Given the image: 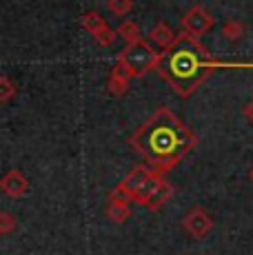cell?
I'll use <instances>...</instances> for the list:
<instances>
[{"label":"cell","mask_w":253,"mask_h":255,"mask_svg":"<svg viewBox=\"0 0 253 255\" xmlns=\"http://www.w3.org/2000/svg\"><path fill=\"white\" fill-rule=\"evenodd\" d=\"M149 45H151L155 51H169V49L176 45V36H173L171 27H169L167 22H158L151 31H149Z\"/></svg>","instance_id":"obj_7"},{"label":"cell","mask_w":253,"mask_h":255,"mask_svg":"<svg viewBox=\"0 0 253 255\" xmlns=\"http://www.w3.org/2000/svg\"><path fill=\"white\" fill-rule=\"evenodd\" d=\"M120 60H125L126 65H129V69L133 71V76H140V73L149 71L151 67L160 65V58H158V53L153 51V47L147 45V42H142V40L126 47L125 51L120 53Z\"/></svg>","instance_id":"obj_3"},{"label":"cell","mask_w":253,"mask_h":255,"mask_svg":"<svg viewBox=\"0 0 253 255\" xmlns=\"http://www.w3.org/2000/svg\"><path fill=\"white\" fill-rule=\"evenodd\" d=\"M153 175V171L151 169H147V166H135L133 171H131L129 175L125 178V186L129 189V193H131V198H133L135 193H138V189L142 186L144 182H147L149 178Z\"/></svg>","instance_id":"obj_9"},{"label":"cell","mask_w":253,"mask_h":255,"mask_svg":"<svg viewBox=\"0 0 253 255\" xmlns=\"http://www.w3.org/2000/svg\"><path fill=\"white\" fill-rule=\"evenodd\" d=\"M111 78L129 80V78H133V71L129 69V65H126L125 60H118V65H116V67H114V71H111Z\"/></svg>","instance_id":"obj_17"},{"label":"cell","mask_w":253,"mask_h":255,"mask_svg":"<svg viewBox=\"0 0 253 255\" xmlns=\"http://www.w3.org/2000/svg\"><path fill=\"white\" fill-rule=\"evenodd\" d=\"M126 87H129V80H120V78H109V85H107V89H109L111 96H123L126 91Z\"/></svg>","instance_id":"obj_16"},{"label":"cell","mask_w":253,"mask_h":255,"mask_svg":"<svg viewBox=\"0 0 253 255\" xmlns=\"http://www.w3.org/2000/svg\"><path fill=\"white\" fill-rule=\"evenodd\" d=\"M13 215L11 213H7V211H2V213H0V233L2 235H9L11 233V229H13Z\"/></svg>","instance_id":"obj_19"},{"label":"cell","mask_w":253,"mask_h":255,"mask_svg":"<svg viewBox=\"0 0 253 255\" xmlns=\"http://www.w3.org/2000/svg\"><path fill=\"white\" fill-rule=\"evenodd\" d=\"M131 144L155 171H167L196 144L193 133L173 116L171 109L162 107L140 127L131 138Z\"/></svg>","instance_id":"obj_1"},{"label":"cell","mask_w":253,"mask_h":255,"mask_svg":"<svg viewBox=\"0 0 253 255\" xmlns=\"http://www.w3.org/2000/svg\"><path fill=\"white\" fill-rule=\"evenodd\" d=\"M160 184H162L160 175H155V173H153L151 178H149L147 182H144V184L138 189V193L133 195V202H138V204H147V202H149V198H151V195L155 193V189H158Z\"/></svg>","instance_id":"obj_11"},{"label":"cell","mask_w":253,"mask_h":255,"mask_svg":"<svg viewBox=\"0 0 253 255\" xmlns=\"http://www.w3.org/2000/svg\"><path fill=\"white\" fill-rule=\"evenodd\" d=\"M182 229L187 231L191 238H207L213 229V218L207 213L204 209H191L187 215L182 218Z\"/></svg>","instance_id":"obj_4"},{"label":"cell","mask_w":253,"mask_h":255,"mask_svg":"<svg viewBox=\"0 0 253 255\" xmlns=\"http://www.w3.org/2000/svg\"><path fill=\"white\" fill-rule=\"evenodd\" d=\"M0 186H2V191H4L7 195H11V198H20V195L27 193L29 180L20 173V171H9V173L2 178Z\"/></svg>","instance_id":"obj_8"},{"label":"cell","mask_w":253,"mask_h":255,"mask_svg":"<svg viewBox=\"0 0 253 255\" xmlns=\"http://www.w3.org/2000/svg\"><path fill=\"white\" fill-rule=\"evenodd\" d=\"M211 65L213 62L207 60L204 49L193 38L178 36L176 45L169 51H164V56L160 58L158 71L171 85L173 91H178L182 98H187L202 82L204 73Z\"/></svg>","instance_id":"obj_2"},{"label":"cell","mask_w":253,"mask_h":255,"mask_svg":"<svg viewBox=\"0 0 253 255\" xmlns=\"http://www.w3.org/2000/svg\"><path fill=\"white\" fill-rule=\"evenodd\" d=\"M82 27H85L102 47H109L111 42L116 40V31L105 22V18H102L98 11L85 13V16H82Z\"/></svg>","instance_id":"obj_5"},{"label":"cell","mask_w":253,"mask_h":255,"mask_svg":"<svg viewBox=\"0 0 253 255\" xmlns=\"http://www.w3.org/2000/svg\"><path fill=\"white\" fill-rule=\"evenodd\" d=\"M249 180H251V182H253V166H251V169H249Z\"/></svg>","instance_id":"obj_21"},{"label":"cell","mask_w":253,"mask_h":255,"mask_svg":"<svg viewBox=\"0 0 253 255\" xmlns=\"http://www.w3.org/2000/svg\"><path fill=\"white\" fill-rule=\"evenodd\" d=\"M107 215H109L114 222H125L126 218L131 215L129 207H126L125 202H114V200H109V207H107Z\"/></svg>","instance_id":"obj_14"},{"label":"cell","mask_w":253,"mask_h":255,"mask_svg":"<svg viewBox=\"0 0 253 255\" xmlns=\"http://www.w3.org/2000/svg\"><path fill=\"white\" fill-rule=\"evenodd\" d=\"M13 93H16V87L11 85V80H9L7 76H4L2 80H0V100H2V102H7L9 98L13 96Z\"/></svg>","instance_id":"obj_18"},{"label":"cell","mask_w":253,"mask_h":255,"mask_svg":"<svg viewBox=\"0 0 253 255\" xmlns=\"http://www.w3.org/2000/svg\"><path fill=\"white\" fill-rule=\"evenodd\" d=\"M169 198H171V186H169V184L162 180V184H160L158 189H155V193L151 195V198H149V202L144 204V207H149V209H153V211H155V209L162 207V204L167 202Z\"/></svg>","instance_id":"obj_12"},{"label":"cell","mask_w":253,"mask_h":255,"mask_svg":"<svg viewBox=\"0 0 253 255\" xmlns=\"http://www.w3.org/2000/svg\"><path fill=\"white\" fill-rule=\"evenodd\" d=\"M116 33H118L120 38L126 42V45H135V42L142 40V33H140V27L135 24L133 20H125L118 24V29H116Z\"/></svg>","instance_id":"obj_10"},{"label":"cell","mask_w":253,"mask_h":255,"mask_svg":"<svg viewBox=\"0 0 253 255\" xmlns=\"http://www.w3.org/2000/svg\"><path fill=\"white\" fill-rule=\"evenodd\" d=\"M182 24H184V29H187L193 38H196V36L207 33L209 29L213 27V16L202 7V4H196V7H191L182 16Z\"/></svg>","instance_id":"obj_6"},{"label":"cell","mask_w":253,"mask_h":255,"mask_svg":"<svg viewBox=\"0 0 253 255\" xmlns=\"http://www.w3.org/2000/svg\"><path fill=\"white\" fill-rule=\"evenodd\" d=\"M109 9H111V13H114V16H126V13L131 11V9H133V0H109Z\"/></svg>","instance_id":"obj_15"},{"label":"cell","mask_w":253,"mask_h":255,"mask_svg":"<svg viewBox=\"0 0 253 255\" xmlns=\"http://www.w3.org/2000/svg\"><path fill=\"white\" fill-rule=\"evenodd\" d=\"M222 36L231 42H238L242 36H245V24L240 20H225L222 22Z\"/></svg>","instance_id":"obj_13"},{"label":"cell","mask_w":253,"mask_h":255,"mask_svg":"<svg viewBox=\"0 0 253 255\" xmlns=\"http://www.w3.org/2000/svg\"><path fill=\"white\" fill-rule=\"evenodd\" d=\"M245 116H247V120H249L251 125H253V98H251V102H249V105L245 107Z\"/></svg>","instance_id":"obj_20"}]
</instances>
